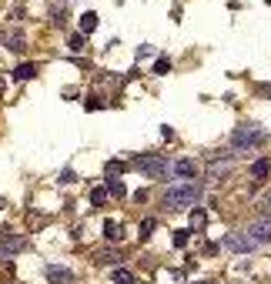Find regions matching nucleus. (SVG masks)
I'll use <instances>...</instances> for the list:
<instances>
[{
    "mask_svg": "<svg viewBox=\"0 0 271 284\" xmlns=\"http://www.w3.org/2000/svg\"><path fill=\"white\" fill-rule=\"evenodd\" d=\"M111 281L114 284H134V274L124 271V268H114V271H111Z\"/></svg>",
    "mask_w": 271,
    "mask_h": 284,
    "instance_id": "4468645a",
    "label": "nucleus"
},
{
    "mask_svg": "<svg viewBox=\"0 0 271 284\" xmlns=\"http://www.w3.org/2000/svg\"><path fill=\"white\" fill-rule=\"evenodd\" d=\"M94 27H97V13H94V10H87L84 17H80V33L87 37V33L94 30Z\"/></svg>",
    "mask_w": 271,
    "mask_h": 284,
    "instance_id": "ddd939ff",
    "label": "nucleus"
},
{
    "mask_svg": "<svg viewBox=\"0 0 271 284\" xmlns=\"http://www.w3.org/2000/svg\"><path fill=\"white\" fill-rule=\"evenodd\" d=\"M151 54H154V47H151V44H144L141 50H137V57H151Z\"/></svg>",
    "mask_w": 271,
    "mask_h": 284,
    "instance_id": "a878e982",
    "label": "nucleus"
},
{
    "mask_svg": "<svg viewBox=\"0 0 271 284\" xmlns=\"http://www.w3.org/2000/svg\"><path fill=\"white\" fill-rule=\"evenodd\" d=\"M268 174H271V161H268V157H261V161L251 164V177H255V181H265Z\"/></svg>",
    "mask_w": 271,
    "mask_h": 284,
    "instance_id": "9b49d317",
    "label": "nucleus"
},
{
    "mask_svg": "<svg viewBox=\"0 0 271 284\" xmlns=\"http://www.w3.org/2000/svg\"><path fill=\"white\" fill-rule=\"evenodd\" d=\"M174 174H178L181 181H194V174H198V164L184 157V161H178V164H174Z\"/></svg>",
    "mask_w": 271,
    "mask_h": 284,
    "instance_id": "1a4fd4ad",
    "label": "nucleus"
},
{
    "mask_svg": "<svg viewBox=\"0 0 271 284\" xmlns=\"http://www.w3.org/2000/svg\"><path fill=\"white\" fill-rule=\"evenodd\" d=\"M231 144H235L238 151H241V147H245V151L261 147V144H265V131H258V127H238V131L231 134Z\"/></svg>",
    "mask_w": 271,
    "mask_h": 284,
    "instance_id": "7ed1b4c3",
    "label": "nucleus"
},
{
    "mask_svg": "<svg viewBox=\"0 0 271 284\" xmlns=\"http://www.w3.org/2000/svg\"><path fill=\"white\" fill-rule=\"evenodd\" d=\"M261 94H265V97H271V84H265V87H261Z\"/></svg>",
    "mask_w": 271,
    "mask_h": 284,
    "instance_id": "cd10ccee",
    "label": "nucleus"
},
{
    "mask_svg": "<svg viewBox=\"0 0 271 284\" xmlns=\"http://www.w3.org/2000/svg\"><path fill=\"white\" fill-rule=\"evenodd\" d=\"M67 47H70V50H74V54H80V50H84V47H87V37H84V33H70Z\"/></svg>",
    "mask_w": 271,
    "mask_h": 284,
    "instance_id": "f3484780",
    "label": "nucleus"
},
{
    "mask_svg": "<svg viewBox=\"0 0 271 284\" xmlns=\"http://www.w3.org/2000/svg\"><path fill=\"white\" fill-rule=\"evenodd\" d=\"M131 167L144 171L147 177H164L171 171V164H168L164 154H137V157H131Z\"/></svg>",
    "mask_w": 271,
    "mask_h": 284,
    "instance_id": "f03ea898",
    "label": "nucleus"
},
{
    "mask_svg": "<svg viewBox=\"0 0 271 284\" xmlns=\"http://www.w3.org/2000/svg\"><path fill=\"white\" fill-rule=\"evenodd\" d=\"M3 44H7V50L20 54L23 47H27V37H23V30H10V33H3Z\"/></svg>",
    "mask_w": 271,
    "mask_h": 284,
    "instance_id": "6e6552de",
    "label": "nucleus"
},
{
    "mask_svg": "<svg viewBox=\"0 0 271 284\" xmlns=\"http://www.w3.org/2000/svg\"><path fill=\"white\" fill-rule=\"evenodd\" d=\"M194 284H215V281H194Z\"/></svg>",
    "mask_w": 271,
    "mask_h": 284,
    "instance_id": "c85d7f7f",
    "label": "nucleus"
},
{
    "mask_svg": "<svg viewBox=\"0 0 271 284\" xmlns=\"http://www.w3.org/2000/svg\"><path fill=\"white\" fill-rule=\"evenodd\" d=\"M188 234L191 231H174V248H188Z\"/></svg>",
    "mask_w": 271,
    "mask_h": 284,
    "instance_id": "aec40b11",
    "label": "nucleus"
},
{
    "mask_svg": "<svg viewBox=\"0 0 271 284\" xmlns=\"http://www.w3.org/2000/svg\"><path fill=\"white\" fill-rule=\"evenodd\" d=\"M104 171H107V181H117V177H121V171H124V161H107V167H104Z\"/></svg>",
    "mask_w": 271,
    "mask_h": 284,
    "instance_id": "a211bd4d",
    "label": "nucleus"
},
{
    "mask_svg": "<svg viewBox=\"0 0 271 284\" xmlns=\"http://www.w3.org/2000/svg\"><path fill=\"white\" fill-rule=\"evenodd\" d=\"M168 70H171V60H168V57H161L158 64H154V74H161V77H164Z\"/></svg>",
    "mask_w": 271,
    "mask_h": 284,
    "instance_id": "4be33fe9",
    "label": "nucleus"
},
{
    "mask_svg": "<svg viewBox=\"0 0 271 284\" xmlns=\"http://www.w3.org/2000/svg\"><path fill=\"white\" fill-rule=\"evenodd\" d=\"M265 214L271 218V191H268V197H265Z\"/></svg>",
    "mask_w": 271,
    "mask_h": 284,
    "instance_id": "bb28decb",
    "label": "nucleus"
},
{
    "mask_svg": "<svg viewBox=\"0 0 271 284\" xmlns=\"http://www.w3.org/2000/svg\"><path fill=\"white\" fill-rule=\"evenodd\" d=\"M94 261L97 264H117L121 261V251L117 248H101V251H94Z\"/></svg>",
    "mask_w": 271,
    "mask_h": 284,
    "instance_id": "9d476101",
    "label": "nucleus"
},
{
    "mask_svg": "<svg viewBox=\"0 0 271 284\" xmlns=\"http://www.w3.org/2000/svg\"><path fill=\"white\" fill-rule=\"evenodd\" d=\"M225 248H231V251H238V254H248V251L258 248V241H255V238H245V234H228V238H225Z\"/></svg>",
    "mask_w": 271,
    "mask_h": 284,
    "instance_id": "39448f33",
    "label": "nucleus"
},
{
    "mask_svg": "<svg viewBox=\"0 0 271 284\" xmlns=\"http://www.w3.org/2000/svg\"><path fill=\"white\" fill-rule=\"evenodd\" d=\"M60 184H74V171H70V167L67 171H60Z\"/></svg>",
    "mask_w": 271,
    "mask_h": 284,
    "instance_id": "393cba45",
    "label": "nucleus"
},
{
    "mask_svg": "<svg viewBox=\"0 0 271 284\" xmlns=\"http://www.w3.org/2000/svg\"><path fill=\"white\" fill-rule=\"evenodd\" d=\"M248 238H255L258 244H265V241H271V218L265 214V218H258L255 224L248 228Z\"/></svg>",
    "mask_w": 271,
    "mask_h": 284,
    "instance_id": "423d86ee",
    "label": "nucleus"
},
{
    "mask_svg": "<svg viewBox=\"0 0 271 284\" xmlns=\"http://www.w3.org/2000/svg\"><path fill=\"white\" fill-rule=\"evenodd\" d=\"M47 281L50 284H74L77 278H74V271H67V268H60V264H47Z\"/></svg>",
    "mask_w": 271,
    "mask_h": 284,
    "instance_id": "0eeeda50",
    "label": "nucleus"
},
{
    "mask_svg": "<svg viewBox=\"0 0 271 284\" xmlns=\"http://www.w3.org/2000/svg\"><path fill=\"white\" fill-rule=\"evenodd\" d=\"M13 77H17V80H30V77H37V67L34 64H20L17 70H13Z\"/></svg>",
    "mask_w": 271,
    "mask_h": 284,
    "instance_id": "2eb2a0df",
    "label": "nucleus"
},
{
    "mask_svg": "<svg viewBox=\"0 0 271 284\" xmlns=\"http://www.w3.org/2000/svg\"><path fill=\"white\" fill-rule=\"evenodd\" d=\"M104 238H107V244H111V241H121L124 238V234H121V224H117V221H107V224H104Z\"/></svg>",
    "mask_w": 271,
    "mask_h": 284,
    "instance_id": "f8f14e48",
    "label": "nucleus"
},
{
    "mask_svg": "<svg viewBox=\"0 0 271 284\" xmlns=\"http://www.w3.org/2000/svg\"><path fill=\"white\" fill-rule=\"evenodd\" d=\"M107 191H111L114 197H124V184H121V181H107Z\"/></svg>",
    "mask_w": 271,
    "mask_h": 284,
    "instance_id": "412c9836",
    "label": "nucleus"
},
{
    "mask_svg": "<svg viewBox=\"0 0 271 284\" xmlns=\"http://www.w3.org/2000/svg\"><path fill=\"white\" fill-rule=\"evenodd\" d=\"M201 201V184L194 181H184V184H174L164 191V208L168 211H194Z\"/></svg>",
    "mask_w": 271,
    "mask_h": 284,
    "instance_id": "f257e3e1",
    "label": "nucleus"
},
{
    "mask_svg": "<svg viewBox=\"0 0 271 284\" xmlns=\"http://www.w3.org/2000/svg\"><path fill=\"white\" fill-rule=\"evenodd\" d=\"M268 3H271V0H268Z\"/></svg>",
    "mask_w": 271,
    "mask_h": 284,
    "instance_id": "7c9ffc66",
    "label": "nucleus"
},
{
    "mask_svg": "<svg viewBox=\"0 0 271 284\" xmlns=\"http://www.w3.org/2000/svg\"><path fill=\"white\" fill-rule=\"evenodd\" d=\"M27 248V238L23 234H13V231H0V258H10V254H20Z\"/></svg>",
    "mask_w": 271,
    "mask_h": 284,
    "instance_id": "20e7f679",
    "label": "nucleus"
},
{
    "mask_svg": "<svg viewBox=\"0 0 271 284\" xmlns=\"http://www.w3.org/2000/svg\"><path fill=\"white\" fill-rule=\"evenodd\" d=\"M104 201H107V187H94V191H90V204H94V208H101Z\"/></svg>",
    "mask_w": 271,
    "mask_h": 284,
    "instance_id": "6ab92c4d",
    "label": "nucleus"
},
{
    "mask_svg": "<svg viewBox=\"0 0 271 284\" xmlns=\"http://www.w3.org/2000/svg\"><path fill=\"white\" fill-rule=\"evenodd\" d=\"M204 224H208V214H204L201 208H194L191 211V231H201Z\"/></svg>",
    "mask_w": 271,
    "mask_h": 284,
    "instance_id": "dca6fc26",
    "label": "nucleus"
},
{
    "mask_svg": "<svg viewBox=\"0 0 271 284\" xmlns=\"http://www.w3.org/2000/svg\"><path fill=\"white\" fill-rule=\"evenodd\" d=\"M84 107H87V110H101L104 100H101V97H87V104H84Z\"/></svg>",
    "mask_w": 271,
    "mask_h": 284,
    "instance_id": "b1692460",
    "label": "nucleus"
},
{
    "mask_svg": "<svg viewBox=\"0 0 271 284\" xmlns=\"http://www.w3.org/2000/svg\"><path fill=\"white\" fill-rule=\"evenodd\" d=\"M0 40H3V33H0Z\"/></svg>",
    "mask_w": 271,
    "mask_h": 284,
    "instance_id": "c756f323",
    "label": "nucleus"
},
{
    "mask_svg": "<svg viewBox=\"0 0 271 284\" xmlns=\"http://www.w3.org/2000/svg\"><path fill=\"white\" fill-rule=\"evenodd\" d=\"M151 231H154V218H144L141 221V238H147Z\"/></svg>",
    "mask_w": 271,
    "mask_h": 284,
    "instance_id": "5701e85b",
    "label": "nucleus"
}]
</instances>
